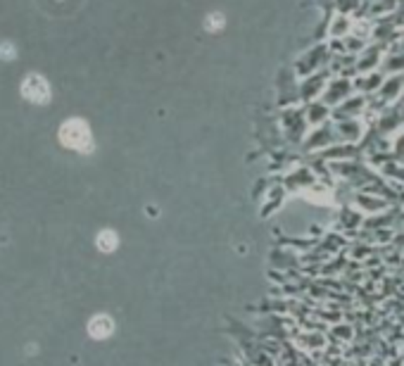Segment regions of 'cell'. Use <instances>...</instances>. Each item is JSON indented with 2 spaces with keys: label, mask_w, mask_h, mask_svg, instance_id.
Listing matches in <instances>:
<instances>
[{
  "label": "cell",
  "mask_w": 404,
  "mask_h": 366,
  "mask_svg": "<svg viewBox=\"0 0 404 366\" xmlns=\"http://www.w3.org/2000/svg\"><path fill=\"white\" fill-rule=\"evenodd\" d=\"M98 248L105 250V252L114 250V248H117V236H114L112 231H102L98 236Z\"/></svg>",
  "instance_id": "277c9868"
},
{
  "label": "cell",
  "mask_w": 404,
  "mask_h": 366,
  "mask_svg": "<svg viewBox=\"0 0 404 366\" xmlns=\"http://www.w3.org/2000/svg\"><path fill=\"white\" fill-rule=\"evenodd\" d=\"M22 93L24 98H29L32 103H46V100L50 98V88H48V83L41 79V76H29L22 86Z\"/></svg>",
  "instance_id": "7a4b0ae2"
},
{
  "label": "cell",
  "mask_w": 404,
  "mask_h": 366,
  "mask_svg": "<svg viewBox=\"0 0 404 366\" xmlns=\"http://www.w3.org/2000/svg\"><path fill=\"white\" fill-rule=\"evenodd\" d=\"M112 319L110 316H95L93 321L88 323V331L93 338H107V335L112 333Z\"/></svg>",
  "instance_id": "3957f363"
},
{
  "label": "cell",
  "mask_w": 404,
  "mask_h": 366,
  "mask_svg": "<svg viewBox=\"0 0 404 366\" xmlns=\"http://www.w3.org/2000/svg\"><path fill=\"white\" fill-rule=\"evenodd\" d=\"M60 138H62L64 146L81 150V153H88L90 150V131L81 119H71V122L64 124L62 131H60Z\"/></svg>",
  "instance_id": "6da1fadb"
}]
</instances>
